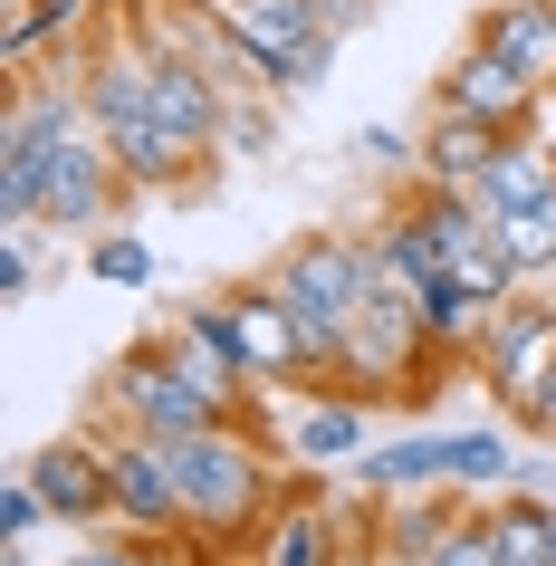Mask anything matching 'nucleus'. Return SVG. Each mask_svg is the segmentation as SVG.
<instances>
[{"instance_id":"473e14b6","label":"nucleus","mask_w":556,"mask_h":566,"mask_svg":"<svg viewBox=\"0 0 556 566\" xmlns=\"http://www.w3.org/2000/svg\"><path fill=\"white\" fill-rule=\"evenodd\" d=\"M192 566H221V557H192Z\"/></svg>"},{"instance_id":"7c9ffc66","label":"nucleus","mask_w":556,"mask_h":566,"mask_svg":"<svg viewBox=\"0 0 556 566\" xmlns=\"http://www.w3.org/2000/svg\"><path fill=\"white\" fill-rule=\"evenodd\" d=\"M0 566H39V557H30V547H0Z\"/></svg>"},{"instance_id":"aec40b11","label":"nucleus","mask_w":556,"mask_h":566,"mask_svg":"<svg viewBox=\"0 0 556 566\" xmlns=\"http://www.w3.org/2000/svg\"><path fill=\"white\" fill-rule=\"evenodd\" d=\"M490 480H518L508 432H451V490H490Z\"/></svg>"},{"instance_id":"f03ea898","label":"nucleus","mask_w":556,"mask_h":566,"mask_svg":"<svg viewBox=\"0 0 556 566\" xmlns=\"http://www.w3.org/2000/svg\"><path fill=\"white\" fill-rule=\"evenodd\" d=\"M96 413L116 422V432H154V442H182V432H211V422H231V413H221V403H211V394L192 385L174 356H164V336L125 346V356L96 375Z\"/></svg>"},{"instance_id":"6e6552de","label":"nucleus","mask_w":556,"mask_h":566,"mask_svg":"<svg viewBox=\"0 0 556 566\" xmlns=\"http://www.w3.org/2000/svg\"><path fill=\"white\" fill-rule=\"evenodd\" d=\"M432 106H451V116H480V125H499V135H537V106H547V96L527 87V77L499 59V49H480V39H470L461 59L441 67Z\"/></svg>"},{"instance_id":"412c9836","label":"nucleus","mask_w":556,"mask_h":566,"mask_svg":"<svg viewBox=\"0 0 556 566\" xmlns=\"http://www.w3.org/2000/svg\"><path fill=\"white\" fill-rule=\"evenodd\" d=\"M87 269H96V279H106V289H154V269H164V260H154V250H145V240H135V231H96Z\"/></svg>"},{"instance_id":"9d476101","label":"nucleus","mask_w":556,"mask_h":566,"mask_svg":"<svg viewBox=\"0 0 556 566\" xmlns=\"http://www.w3.org/2000/svg\"><path fill=\"white\" fill-rule=\"evenodd\" d=\"M221 317H231L240 356H250V375L260 385H297V356H307V317H297L269 279H240V289H221Z\"/></svg>"},{"instance_id":"423d86ee","label":"nucleus","mask_w":556,"mask_h":566,"mask_svg":"<svg viewBox=\"0 0 556 566\" xmlns=\"http://www.w3.org/2000/svg\"><path fill=\"white\" fill-rule=\"evenodd\" d=\"M260 279L297 307V317H355V307H365V240H346V231H307V240H289V250H279Z\"/></svg>"},{"instance_id":"c85d7f7f","label":"nucleus","mask_w":556,"mask_h":566,"mask_svg":"<svg viewBox=\"0 0 556 566\" xmlns=\"http://www.w3.org/2000/svg\"><path fill=\"white\" fill-rule=\"evenodd\" d=\"M527 432H537V442H556V365H547V385H537V403H527Z\"/></svg>"},{"instance_id":"1a4fd4ad","label":"nucleus","mask_w":556,"mask_h":566,"mask_svg":"<svg viewBox=\"0 0 556 566\" xmlns=\"http://www.w3.org/2000/svg\"><path fill=\"white\" fill-rule=\"evenodd\" d=\"M77 59H87V0H10V20H0V67H10V87L67 77Z\"/></svg>"},{"instance_id":"2eb2a0df","label":"nucleus","mask_w":556,"mask_h":566,"mask_svg":"<svg viewBox=\"0 0 556 566\" xmlns=\"http://www.w3.org/2000/svg\"><path fill=\"white\" fill-rule=\"evenodd\" d=\"M480 49H499L537 96H556V0H490L480 10Z\"/></svg>"},{"instance_id":"f257e3e1","label":"nucleus","mask_w":556,"mask_h":566,"mask_svg":"<svg viewBox=\"0 0 556 566\" xmlns=\"http://www.w3.org/2000/svg\"><path fill=\"white\" fill-rule=\"evenodd\" d=\"M289 442H269L250 422H211V432H182L174 442V480H182V537L192 557H221V547H260L269 509H289V480H279Z\"/></svg>"},{"instance_id":"f3484780","label":"nucleus","mask_w":556,"mask_h":566,"mask_svg":"<svg viewBox=\"0 0 556 566\" xmlns=\"http://www.w3.org/2000/svg\"><path fill=\"white\" fill-rule=\"evenodd\" d=\"M365 500H412V490H451V432H403V442H375L355 461Z\"/></svg>"},{"instance_id":"cd10ccee","label":"nucleus","mask_w":556,"mask_h":566,"mask_svg":"<svg viewBox=\"0 0 556 566\" xmlns=\"http://www.w3.org/2000/svg\"><path fill=\"white\" fill-rule=\"evenodd\" d=\"M67 566H154V557H145V547H125V537H96V547H77Z\"/></svg>"},{"instance_id":"6ab92c4d","label":"nucleus","mask_w":556,"mask_h":566,"mask_svg":"<svg viewBox=\"0 0 556 566\" xmlns=\"http://www.w3.org/2000/svg\"><path fill=\"white\" fill-rule=\"evenodd\" d=\"M480 528H490L499 566H556V509L527 500V490H508V500L480 509Z\"/></svg>"},{"instance_id":"9b49d317","label":"nucleus","mask_w":556,"mask_h":566,"mask_svg":"<svg viewBox=\"0 0 556 566\" xmlns=\"http://www.w3.org/2000/svg\"><path fill=\"white\" fill-rule=\"evenodd\" d=\"M164 356H174L182 375L221 403V413H240V403H250V385H260V375H250V356H240V336H231V317H221V298L182 307L174 327H164Z\"/></svg>"},{"instance_id":"a211bd4d","label":"nucleus","mask_w":556,"mask_h":566,"mask_svg":"<svg viewBox=\"0 0 556 566\" xmlns=\"http://www.w3.org/2000/svg\"><path fill=\"white\" fill-rule=\"evenodd\" d=\"M499 145H508L499 125L432 106V116H422V182H441V192H470V182L490 174V154H499Z\"/></svg>"},{"instance_id":"0eeeda50","label":"nucleus","mask_w":556,"mask_h":566,"mask_svg":"<svg viewBox=\"0 0 556 566\" xmlns=\"http://www.w3.org/2000/svg\"><path fill=\"white\" fill-rule=\"evenodd\" d=\"M20 471L39 480V500L59 528H106V509H116V471H106V442L96 432H59V442H39Z\"/></svg>"},{"instance_id":"dca6fc26","label":"nucleus","mask_w":556,"mask_h":566,"mask_svg":"<svg viewBox=\"0 0 556 566\" xmlns=\"http://www.w3.org/2000/svg\"><path fill=\"white\" fill-rule=\"evenodd\" d=\"M250 566H346V528H336V509H326L317 490H297L289 509H269Z\"/></svg>"},{"instance_id":"393cba45","label":"nucleus","mask_w":556,"mask_h":566,"mask_svg":"<svg viewBox=\"0 0 556 566\" xmlns=\"http://www.w3.org/2000/svg\"><path fill=\"white\" fill-rule=\"evenodd\" d=\"M422 566H499L490 528H480V509H470V518H461V528H451V537H441V547H432V557H422Z\"/></svg>"},{"instance_id":"5701e85b","label":"nucleus","mask_w":556,"mask_h":566,"mask_svg":"<svg viewBox=\"0 0 556 566\" xmlns=\"http://www.w3.org/2000/svg\"><path fill=\"white\" fill-rule=\"evenodd\" d=\"M39 240H49L39 221H0V298H10V307L39 289Z\"/></svg>"},{"instance_id":"2f4dec72","label":"nucleus","mask_w":556,"mask_h":566,"mask_svg":"<svg viewBox=\"0 0 556 566\" xmlns=\"http://www.w3.org/2000/svg\"><path fill=\"white\" fill-rule=\"evenodd\" d=\"M375 566H422V557H375Z\"/></svg>"},{"instance_id":"ddd939ff","label":"nucleus","mask_w":556,"mask_h":566,"mask_svg":"<svg viewBox=\"0 0 556 566\" xmlns=\"http://www.w3.org/2000/svg\"><path fill=\"white\" fill-rule=\"evenodd\" d=\"M375 451V413L355 394H307L289 413V461L297 471H336V461H365Z\"/></svg>"},{"instance_id":"4468645a","label":"nucleus","mask_w":556,"mask_h":566,"mask_svg":"<svg viewBox=\"0 0 556 566\" xmlns=\"http://www.w3.org/2000/svg\"><path fill=\"white\" fill-rule=\"evenodd\" d=\"M470 202L490 211V221H508V211H556V145L547 135H508L490 154V174L470 182Z\"/></svg>"},{"instance_id":"bb28decb","label":"nucleus","mask_w":556,"mask_h":566,"mask_svg":"<svg viewBox=\"0 0 556 566\" xmlns=\"http://www.w3.org/2000/svg\"><path fill=\"white\" fill-rule=\"evenodd\" d=\"M260 145H269V106L231 96V125H221V154H260Z\"/></svg>"},{"instance_id":"39448f33","label":"nucleus","mask_w":556,"mask_h":566,"mask_svg":"<svg viewBox=\"0 0 556 566\" xmlns=\"http://www.w3.org/2000/svg\"><path fill=\"white\" fill-rule=\"evenodd\" d=\"M221 20L240 30V49L260 59L269 87H317L336 67V30L317 0H221Z\"/></svg>"},{"instance_id":"f8f14e48","label":"nucleus","mask_w":556,"mask_h":566,"mask_svg":"<svg viewBox=\"0 0 556 566\" xmlns=\"http://www.w3.org/2000/svg\"><path fill=\"white\" fill-rule=\"evenodd\" d=\"M154 125L192 154H221V125H231V87L211 77V67L174 59V49H154Z\"/></svg>"},{"instance_id":"7ed1b4c3","label":"nucleus","mask_w":556,"mask_h":566,"mask_svg":"<svg viewBox=\"0 0 556 566\" xmlns=\"http://www.w3.org/2000/svg\"><path fill=\"white\" fill-rule=\"evenodd\" d=\"M10 145H20V135H10ZM39 231H59V240H96L106 231V221H116L125 211V192H135V182L116 174V154H106V135H59V145H39Z\"/></svg>"},{"instance_id":"a878e982","label":"nucleus","mask_w":556,"mask_h":566,"mask_svg":"<svg viewBox=\"0 0 556 566\" xmlns=\"http://www.w3.org/2000/svg\"><path fill=\"white\" fill-rule=\"evenodd\" d=\"M355 154H365V164H394V174H422V135H394V125L355 135Z\"/></svg>"},{"instance_id":"20e7f679","label":"nucleus","mask_w":556,"mask_h":566,"mask_svg":"<svg viewBox=\"0 0 556 566\" xmlns=\"http://www.w3.org/2000/svg\"><path fill=\"white\" fill-rule=\"evenodd\" d=\"M547 365H556V307L537 298V289H518L508 307H490V327H480V346H470V375L490 385L499 413H518L537 403V385H547Z\"/></svg>"},{"instance_id":"4be33fe9","label":"nucleus","mask_w":556,"mask_h":566,"mask_svg":"<svg viewBox=\"0 0 556 566\" xmlns=\"http://www.w3.org/2000/svg\"><path fill=\"white\" fill-rule=\"evenodd\" d=\"M499 240H508V260L527 269V289L556 269V211H508V221H499Z\"/></svg>"},{"instance_id":"c756f323","label":"nucleus","mask_w":556,"mask_h":566,"mask_svg":"<svg viewBox=\"0 0 556 566\" xmlns=\"http://www.w3.org/2000/svg\"><path fill=\"white\" fill-rule=\"evenodd\" d=\"M317 10H326V30H336V39H346V30H365V20H375V0H317Z\"/></svg>"},{"instance_id":"b1692460","label":"nucleus","mask_w":556,"mask_h":566,"mask_svg":"<svg viewBox=\"0 0 556 566\" xmlns=\"http://www.w3.org/2000/svg\"><path fill=\"white\" fill-rule=\"evenodd\" d=\"M39 528H49V500H39L30 471H10V480H0V547H30Z\"/></svg>"}]
</instances>
